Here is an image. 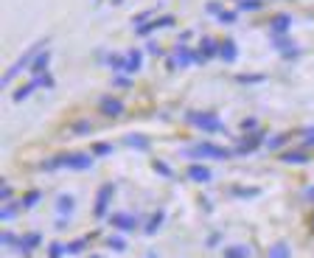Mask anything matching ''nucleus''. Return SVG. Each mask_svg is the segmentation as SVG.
<instances>
[{
	"label": "nucleus",
	"instance_id": "1",
	"mask_svg": "<svg viewBox=\"0 0 314 258\" xmlns=\"http://www.w3.org/2000/svg\"><path fill=\"white\" fill-rule=\"evenodd\" d=\"M48 40H51V36H43V40H36L34 45L28 48V51H23V54H20L17 59L12 62V67H9L6 73H3V79H0V84H3V87H9V84H12L14 79H17V73H23L25 67H31V62H34V56L40 54V51H45V45H48Z\"/></svg>",
	"mask_w": 314,
	"mask_h": 258
},
{
	"label": "nucleus",
	"instance_id": "2",
	"mask_svg": "<svg viewBox=\"0 0 314 258\" xmlns=\"http://www.w3.org/2000/svg\"><path fill=\"white\" fill-rule=\"evenodd\" d=\"M93 157L96 155H85V152H70V155H59V157H51L45 160V171H54V168H73V171H87L93 168Z\"/></svg>",
	"mask_w": 314,
	"mask_h": 258
},
{
	"label": "nucleus",
	"instance_id": "3",
	"mask_svg": "<svg viewBox=\"0 0 314 258\" xmlns=\"http://www.w3.org/2000/svg\"><path fill=\"white\" fill-rule=\"evenodd\" d=\"M185 121L197 129H205V132H224V124L216 113H200V109H191L185 115Z\"/></svg>",
	"mask_w": 314,
	"mask_h": 258
},
{
	"label": "nucleus",
	"instance_id": "4",
	"mask_svg": "<svg viewBox=\"0 0 314 258\" xmlns=\"http://www.w3.org/2000/svg\"><path fill=\"white\" fill-rule=\"evenodd\" d=\"M180 155L182 157H200V160H227L230 152L216 146V143H197V146H191V149H182Z\"/></svg>",
	"mask_w": 314,
	"mask_h": 258
},
{
	"label": "nucleus",
	"instance_id": "5",
	"mask_svg": "<svg viewBox=\"0 0 314 258\" xmlns=\"http://www.w3.org/2000/svg\"><path fill=\"white\" fill-rule=\"evenodd\" d=\"M115 194V186L112 182H104L101 188H98V197H96V205H93V216H107V208H109V199H112Z\"/></svg>",
	"mask_w": 314,
	"mask_h": 258
},
{
	"label": "nucleus",
	"instance_id": "6",
	"mask_svg": "<svg viewBox=\"0 0 314 258\" xmlns=\"http://www.w3.org/2000/svg\"><path fill=\"white\" fill-rule=\"evenodd\" d=\"M216 56H219V42L205 36V40L200 42V48H197V65H205V62L216 59Z\"/></svg>",
	"mask_w": 314,
	"mask_h": 258
},
{
	"label": "nucleus",
	"instance_id": "7",
	"mask_svg": "<svg viewBox=\"0 0 314 258\" xmlns=\"http://www.w3.org/2000/svg\"><path fill=\"white\" fill-rule=\"evenodd\" d=\"M292 25H295V17H292V14H286V12L272 14V20H269V36L272 34H289Z\"/></svg>",
	"mask_w": 314,
	"mask_h": 258
},
{
	"label": "nucleus",
	"instance_id": "8",
	"mask_svg": "<svg viewBox=\"0 0 314 258\" xmlns=\"http://www.w3.org/2000/svg\"><path fill=\"white\" fill-rule=\"evenodd\" d=\"M177 20L171 17V14H166V17H157V20H149L146 25H140L138 28V36H151L154 31H160V28H171Z\"/></svg>",
	"mask_w": 314,
	"mask_h": 258
},
{
	"label": "nucleus",
	"instance_id": "9",
	"mask_svg": "<svg viewBox=\"0 0 314 258\" xmlns=\"http://www.w3.org/2000/svg\"><path fill=\"white\" fill-rule=\"evenodd\" d=\"M98 109H101L107 118H118V115L124 113V101L118 96H104L101 101H98Z\"/></svg>",
	"mask_w": 314,
	"mask_h": 258
},
{
	"label": "nucleus",
	"instance_id": "10",
	"mask_svg": "<svg viewBox=\"0 0 314 258\" xmlns=\"http://www.w3.org/2000/svg\"><path fill=\"white\" fill-rule=\"evenodd\" d=\"M219 59L227 62V65H233V62L239 59V45H236L233 36H224V40L219 42Z\"/></svg>",
	"mask_w": 314,
	"mask_h": 258
},
{
	"label": "nucleus",
	"instance_id": "11",
	"mask_svg": "<svg viewBox=\"0 0 314 258\" xmlns=\"http://www.w3.org/2000/svg\"><path fill=\"white\" fill-rule=\"evenodd\" d=\"M112 228L115 230H124V233H132L135 228H138V219L132 216V213H112Z\"/></svg>",
	"mask_w": 314,
	"mask_h": 258
},
{
	"label": "nucleus",
	"instance_id": "12",
	"mask_svg": "<svg viewBox=\"0 0 314 258\" xmlns=\"http://www.w3.org/2000/svg\"><path fill=\"white\" fill-rule=\"evenodd\" d=\"M193 62H197V51L180 45V48L174 51V59H171V65H174V67H188V65H193Z\"/></svg>",
	"mask_w": 314,
	"mask_h": 258
},
{
	"label": "nucleus",
	"instance_id": "13",
	"mask_svg": "<svg viewBox=\"0 0 314 258\" xmlns=\"http://www.w3.org/2000/svg\"><path fill=\"white\" fill-rule=\"evenodd\" d=\"M269 42H272V48H275V51H281V56L297 48L295 42H292V36H289V34H272V36H269Z\"/></svg>",
	"mask_w": 314,
	"mask_h": 258
},
{
	"label": "nucleus",
	"instance_id": "14",
	"mask_svg": "<svg viewBox=\"0 0 314 258\" xmlns=\"http://www.w3.org/2000/svg\"><path fill=\"white\" fill-rule=\"evenodd\" d=\"M73 208H76V199H73L70 194H59V199H56V213H59V219H70Z\"/></svg>",
	"mask_w": 314,
	"mask_h": 258
},
{
	"label": "nucleus",
	"instance_id": "15",
	"mask_svg": "<svg viewBox=\"0 0 314 258\" xmlns=\"http://www.w3.org/2000/svg\"><path fill=\"white\" fill-rule=\"evenodd\" d=\"M48 65H51V51H40V54L34 56L28 70L34 73V76H40V73H48Z\"/></svg>",
	"mask_w": 314,
	"mask_h": 258
},
{
	"label": "nucleus",
	"instance_id": "16",
	"mask_svg": "<svg viewBox=\"0 0 314 258\" xmlns=\"http://www.w3.org/2000/svg\"><path fill=\"white\" fill-rule=\"evenodd\" d=\"M211 177H213V171L208 166H191L188 168V180H193V182H211Z\"/></svg>",
	"mask_w": 314,
	"mask_h": 258
},
{
	"label": "nucleus",
	"instance_id": "17",
	"mask_svg": "<svg viewBox=\"0 0 314 258\" xmlns=\"http://www.w3.org/2000/svg\"><path fill=\"white\" fill-rule=\"evenodd\" d=\"M140 67H143V51L132 48L127 54V73H138Z\"/></svg>",
	"mask_w": 314,
	"mask_h": 258
},
{
	"label": "nucleus",
	"instance_id": "18",
	"mask_svg": "<svg viewBox=\"0 0 314 258\" xmlns=\"http://www.w3.org/2000/svg\"><path fill=\"white\" fill-rule=\"evenodd\" d=\"M124 143H127V146H132V149H140V152H146V149H149V138H146V135H138V132L127 135V138H124Z\"/></svg>",
	"mask_w": 314,
	"mask_h": 258
},
{
	"label": "nucleus",
	"instance_id": "19",
	"mask_svg": "<svg viewBox=\"0 0 314 258\" xmlns=\"http://www.w3.org/2000/svg\"><path fill=\"white\" fill-rule=\"evenodd\" d=\"M166 222V213H163V210H157V213H151V219H149V222H146V236H154L157 233V228H160V225H163Z\"/></svg>",
	"mask_w": 314,
	"mask_h": 258
},
{
	"label": "nucleus",
	"instance_id": "20",
	"mask_svg": "<svg viewBox=\"0 0 314 258\" xmlns=\"http://www.w3.org/2000/svg\"><path fill=\"white\" fill-rule=\"evenodd\" d=\"M224 258H250V247L230 244V247H224Z\"/></svg>",
	"mask_w": 314,
	"mask_h": 258
},
{
	"label": "nucleus",
	"instance_id": "21",
	"mask_svg": "<svg viewBox=\"0 0 314 258\" xmlns=\"http://www.w3.org/2000/svg\"><path fill=\"white\" fill-rule=\"evenodd\" d=\"M269 258H292V247L286 241H275L269 250Z\"/></svg>",
	"mask_w": 314,
	"mask_h": 258
},
{
	"label": "nucleus",
	"instance_id": "22",
	"mask_svg": "<svg viewBox=\"0 0 314 258\" xmlns=\"http://www.w3.org/2000/svg\"><path fill=\"white\" fill-rule=\"evenodd\" d=\"M34 90H36V84H34V79H31V82L20 84L17 90H14V96H12V98H14V101H25V98H28Z\"/></svg>",
	"mask_w": 314,
	"mask_h": 258
},
{
	"label": "nucleus",
	"instance_id": "23",
	"mask_svg": "<svg viewBox=\"0 0 314 258\" xmlns=\"http://www.w3.org/2000/svg\"><path fill=\"white\" fill-rule=\"evenodd\" d=\"M40 241H43V236H40V233H28L25 239H20V244H17V247H20L23 252H31L36 244H40Z\"/></svg>",
	"mask_w": 314,
	"mask_h": 258
},
{
	"label": "nucleus",
	"instance_id": "24",
	"mask_svg": "<svg viewBox=\"0 0 314 258\" xmlns=\"http://www.w3.org/2000/svg\"><path fill=\"white\" fill-rule=\"evenodd\" d=\"M90 239H93V233H87V236H82V239L70 241V244H67V252H70V255H76V252H82L87 244H90Z\"/></svg>",
	"mask_w": 314,
	"mask_h": 258
},
{
	"label": "nucleus",
	"instance_id": "25",
	"mask_svg": "<svg viewBox=\"0 0 314 258\" xmlns=\"http://www.w3.org/2000/svg\"><path fill=\"white\" fill-rule=\"evenodd\" d=\"M107 65L112 67V70H121V73H127V56L109 54V56H107Z\"/></svg>",
	"mask_w": 314,
	"mask_h": 258
},
{
	"label": "nucleus",
	"instance_id": "26",
	"mask_svg": "<svg viewBox=\"0 0 314 258\" xmlns=\"http://www.w3.org/2000/svg\"><path fill=\"white\" fill-rule=\"evenodd\" d=\"M34 84H36V87H45V90H51V87L56 84V79L51 76V70H48V73H40V76H34Z\"/></svg>",
	"mask_w": 314,
	"mask_h": 258
},
{
	"label": "nucleus",
	"instance_id": "27",
	"mask_svg": "<svg viewBox=\"0 0 314 258\" xmlns=\"http://www.w3.org/2000/svg\"><path fill=\"white\" fill-rule=\"evenodd\" d=\"M261 138H264V135H255V138H250V140H244V143L242 146H239V149H236V152H239V155H247V152H255V149H258V140Z\"/></svg>",
	"mask_w": 314,
	"mask_h": 258
},
{
	"label": "nucleus",
	"instance_id": "28",
	"mask_svg": "<svg viewBox=\"0 0 314 258\" xmlns=\"http://www.w3.org/2000/svg\"><path fill=\"white\" fill-rule=\"evenodd\" d=\"M308 157H311V155H308V152H286V155H284V163H306L308 160Z\"/></svg>",
	"mask_w": 314,
	"mask_h": 258
},
{
	"label": "nucleus",
	"instance_id": "29",
	"mask_svg": "<svg viewBox=\"0 0 314 258\" xmlns=\"http://www.w3.org/2000/svg\"><path fill=\"white\" fill-rule=\"evenodd\" d=\"M264 0H242L239 3V12H261Z\"/></svg>",
	"mask_w": 314,
	"mask_h": 258
},
{
	"label": "nucleus",
	"instance_id": "30",
	"mask_svg": "<svg viewBox=\"0 0 314 258\" xmlns=\"http://www.w3.org/2000/svg\"><path fill=\"white\" fill-rule=\"evenodd\" d=\"M236 79H239L242 84H261V82H264L261 73H242V76H236Z\"/></svg>",
	"mask_w": 314,
	"mask_h": 258
},
{
	"label": "nucleus",
	"instance_id": "31",
	"mask_svg": "<svg viewBox=\"0 0 314 258\" xmlns=\"http://www.w3.org/2000/svg\"><path fill=\"white\" fill-rule=\"evenodd\" d=\"M112 87H132L129 73H115V76H112Z\"/></svg>",
	"mask_w": 314,
	"mask_h": 258
},
{
	"label": "nucleus",
	"instance_id": "32",
	"mask_svg": "<svg viewBox=\"0 0 314 258\" xmlns=\"http://www.w3.org/2000/svg\"><path fill=\"white\" fill-rule=\"evenodd\" d=\"M151 14H154V12H151V9H146V12L135 14V17H132V25H135V28H140V25H146V23H149V20H151Z\"/></svg>",
	"mask_w": 314,
	"mask_h": 258
},
{
	"label": "nucleus",
	"instance_id": "33",
	"mask_svg": "<svg viewBox=\"0 0 314 258\" xmlns=\"http://www.w3.org/2000/svg\"><path fill=\"white\" fill-rule=\"evenodd\" d=\"M40 197H43L40 191H31V194H25V197L20 199V205H23V208H31V205H36V202H40Z\"/></svg>",
	"mask_w": 314,
	"mask_h": 258
},
{
	"label": "nucleus",
	"instance_id": "34",
	"mask_svg": "<svg viewBox=\"0 0 314 258\" xmlns=\"http://www.w3.org/2000/svg\"><path fill=\"white\" fill-rule=\"evenodd\" d=\"M289 138H292L289 132H281V135H275V138H269V149H281V146H284Z\"/></svg>",
	"mask_w": 314,
	"mask_h": 258
},
{
	"label": "nucleus",
	"instance_id": "35",
	"mask_svg": "<svg viewBox=\"0 0 314 258\" xmlns=\"http://www.w3.org/2000/svg\"><path fill=\"white\" fill-rule=\"evenodd\" d=\"M109 152H112V146L104 143V140H101V143H93V155H96V157H107Z\"/></svg>",
	"mask_w": 314,
	"mask_h": 258
},
{
	"label": "nucleus",
	"instance_id": "36",
	"mask_svg": "<svg viewBox=\"0 0 314 258\" xmlns=\"http://www.w3.org/2000/svg\"><path fill=\"white\" fill-rule=\"evenodd\" d=\"M65 252H67V247H65V244H59V241H54V244L48 247V255H51V258H62Z\"/></svg>",
	"mask_w": 314,
	"mask_h": 258
},
{
	"label": "nucleus",
	"instance_id": "37",
	"mask_svg": "<svg viewBox=\"0 0 314 258\" xmlns=\"http://www.w3.org/2000/svg\"><path fill=\"white\" fill-rule=\"evenodd\" d=\"M205 12H208V14H216V17H219V14L224 12V6L219 3V0H208V3H205Z\"/></svg>",
	"mask_w": 314,
	"mask_h": 258
},
{
	"label": "nucleus",
	"instance_id": "38",
	"mask_svg": "<svg viewBox=\"0 0 314 258\" xmlns=\"http://www.w3.org/2000/svg\"><path fill=\"white\" fill-rule=\"evenodd\" d=\"M236 20H239V12H227V9H224V12L219 14V23H224V25H233Z\"/></svg>",
	"mask_w": 314,
	"mask_h": 258
},
{
	"label": "nucleus",
	"instance_id": "39",
	"mask_svg": "<svg viewBox=\"0 0 314 258\" xmlns=\"http://www.w3.org/2000/svg\"><path fill=\"white\" fill-rule=\"evenodd\" d=\"M154 171L157 174H163V177H174V171L169 168V163H163V160H154Z\"/></svg>",
	"mask_w": 314,
	"mask_h": 258
},
{
	"label": "nucleus",
	"instance_id": "40",
	"mask_svg": "<svg viewBox=\"0 0 314 258\" xmlns=\"http://www.w3.org/2000/svg\"><path fill=\"white\" fill-rule=\"evenodd\" d=\"M107 244L112 247V250H118V252H121V250H127V241H124L121 236H112V239H109Z\"/></svg>",
	"mask_w": 314,
	"mask_h": 258
},
{
	"label": "nucleus",
	"instance_id": "41",
	"mask_svg": "<svg viewBox=\"0 0 314 258\" xmlns=\"http://www.w3.org/2000/svg\"><path fill=\"white\" fill-rule=\"evenodd\" d=\"M303 135H306V138H303V149H311L314 146V126H308Z\"/></svg>",
	"mask_w": 314,
	"mask_h": 258
},
{
	"label": "nucleus",
	"instance_id": "42",
	"mask_svg": "<svg viewBox=\"0 0 314 258\" xmlns=\"http://www.w3.org/2000/svg\"><path fill=\"white\" fill-rule=\"evenodd\" d=\"M73 132H76V135H87V132H90V124H87V121H78V124L73 126Z\"/></svg>",
	"mask_w": 314,
	"mask_h": 258
},
{
	"label": "nucleus",
	"instance_id": "43",
	"mask_svg": "<svg viewBox=\"0 0 314 258\" xmlns=\"http://www.w3.org/2000/svg\"><path fill=\"white\" fill-rule=\"evenodd\" d=\"M255 126H258V121H255V118H244V121H242V129H244V132H250V129H255Z\"/></svg>",
	"mask_w": 314,
	"mask_h": 258
},
{
	"label": "nucleus",
	"instance_id": "44",
	"mask_svg": "<svg viewBox=\"0 0 314 258\" xmlns=\"http://www.w3.org/2000/svg\"><path fill=\"white\" fill-rule=\"evenodd\" d=\"M14 210H17L14 205H6V208H3V219H6V222H9V219H14V216H17Z\"/></svg>",
	"mask_w": 314,
	"mask_h": 258
},
{
	"label": "nucleus",
	"instance_id": "45",
	"mask_svg": "<svg viewBox=\"0 0 314 258\" xmlns=\"http://www.w3.org/2000/svg\"><path fill=\"white\" fill-rule=\"evenodd\" d=\"M3 244L12 247V244H20V241H17V236H14V233H3Z\"/></svg>",
	"mask_w": 314,
	"mask_h": 258
},
{
	"label": "nucleus",
	"instance_id": "46",
	"mask_svg": "<svg viewBox=\"0 0 314 258\" xmlns=\"http://www.w3.org/2000/svg\"><path fill=\"white\" fill-rule=\"evenodd\" d=\"M297 56H300V48H295V51H289V54H284V59H297Z\"/></svg>",
	"mask_w": 314,
	"mask_h": 258
},
{
	"label": "nucleus",
	"instance_id": "47",
	"mask_svg": "<svg viewBox=\"0 0 314 258\" xmlns=\"http://www.w3.org/2000/svg\"><path fill=\"white\" fill-rule=\"evenodd\" d=\"M149 54H163V48H160L157 42H149Z\"/></svg>",
	"mask_w": 314,
	"mask_h": 258
},
{
	"label": "nucleus",
	"instance_id": "48",
	"mask_svg": "<svg viewBox=\"0 0 314 258\" xmlns=\"http://www.w3.org/2000/svg\"><path fill=\"white\" fill-rule=\"evenodd\" d=\"M0 197H3V199H9V197H12V188H9V186H3V191H0Z\"/></svg>",
	"mask_w": 314,
	"mask_h": 258
},
{
	"label": "nucleus",
	"instance_id": "49",
	"mask_svg": "<svg viewBox=\"0 0 314 258\" xmlns=\"http://www.w3.org/2000/svg\"><path fill=\"white\" fill-rule=\"evenodd\" d=\"M306 197H308V199H314V188H308V194H306Z\"/></svg>",
	"mask_w": 314,
	"mask_h": 258
},
{
	"label": "nucleus",
	"instance_id": "50",
	"mask_svg": "<svg viewBox=\"0 0 314 258\" xmlns=\"http://www.w3.org/2000/svg\"><path fill=\"white\" fill-rule=\"evenodd\" d=\"M236 3H242V0H236Z\"/></svg>",
	"mask_w": 314,
	"mask_h": 258
},
{
	"label": "nucleus",
	"instance_id": "51",
	"mask_svg": "<svg viewBox=\"0 0 314 258\" xmlns=\"http://www.w3.org/2000/svg\"><path fill=\"white\" fill-rule=\"evenodd\" d=\"M93 258H98V255H93Z\"/></svg>",
	"mask_w": 314,
	"mask_h": 258
},
{
	"label": "nucleus",
	"instance_id": "52",
	"mask_svg": "<svg viewBox=\"0 0 314 258\" xmlns=\"http://www.w3.org/2000/svg\"><path fill=\"white\" fill-rule=\"evenodd\" d=\"M311 222H314V219H311Z\"/></svg>",
	"mask_w": 314,
	"mask_h": 258
}]
</instances>
